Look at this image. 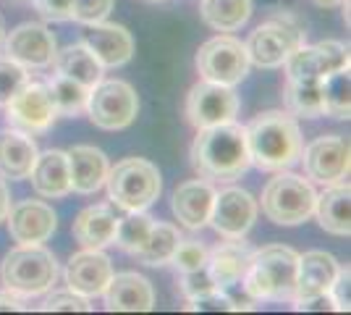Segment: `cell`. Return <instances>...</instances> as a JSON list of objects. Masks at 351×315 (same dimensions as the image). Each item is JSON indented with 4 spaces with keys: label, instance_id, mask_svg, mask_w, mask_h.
Listing matches in <instances>:
<instances>
[{
    "label": "cell",
    "instance_id": "obj_11",
    "mask_svg": "<svg viewBox=\"0 0 351 315\" xmlns=\"http://www.w3.org/2000/svg\"><path fill=\"white\" fill-rule=\"evenodd\" d=\"M236 113H239V95L228 84L202 79L186 95V119L194 129H207V126L234 121Z\"/></svg>",
    "mask_w": 351,
    "mask_h": 315
},
{
    "label": "cell",
    "instance_id": "obj_30",
    "mask_svg": "<svg viewBox=\"0 0 351 315\" xmlns=\"http://www.w3.org/2000/svg\"><path fill=\"white\" fill-rule=\"evenodd\" d=\"M322 113L330 119H349L351 116V76L349 69H338L320 79Z\"/></svg>",
    "mask_w": 351,
    "mask_h": 315
},
{
    "label": "cell",
    "instance_id": "obj_19",
    "mask_svg": "<svg viewBox=\"0 0 351 315\" xmlns=\"http://www.w3.org/2000/svg\"><path fill=\"white\" fill-rule=\"evenodd\" d=\"M84 45L95 53V58L110 69L129 63L134 56V37L132 32L121 24H87L84 32Z\"/></svg>",
    "mask_w": 351,
    "mask_h": 315
},
{
    "label": "cell",
    "instance_id": "obj_9",
    "mask_svg": "<svg viewBox=\"0 0 351 315\" xmlns=\"http://www.w3.org/2000/svg\"><path fill=\"white\" fill-rule=\"evenodd\" d=\"M249 56L247 47L234 37H213L205 45L197 50V71L207 82H218L234 87L239 82H244L249 74Z\"/></svg>",
    "mask_w": 351,
    "mask_h": 315
},
{
    "label": "cell",
    "instance_id": "obj_29",
    "mask_svg": "<svg viewBox=\"0 0 351 315\" xmlns=\"http://www.w3.org/2000/svg\"><path fill=\"white\" fill-rule=\"evenodd\" d=\"M199 14L207 27L218 32H234L249 21L252 0H202Z\"/></svg>",
    "mask_w": 351,
    "mask_h": 315
},
{
    "label": "cell",
    "instance_id": "obj_21",
    "mask_svg": "<svg viewBox=\"0 0 351 315\" xmlns=\"http://www.w3.org/2000/svg\"><path fill=\"white\" fill-rule=\"evenodd\" d=\"M338 260L330 253L322 250H312L299 255V268H296V292L293 300H309V297H320L328 294V289L333 284V279L338 276Z\"/></svg>",
    "mask_w": 351,
    "mask_h": 315
},
{
    "label": "cell",
    "instance_id": "obj_47",
    "mask_svg": "<svg viewBox=\"0 0 351 315\" xmlns=\"http://www.w3.org/2000/svg\"><path fill=\"white\" fill-rule=\"evenodd\" d=\"M0 40H3V19H0Z\"/></svg>",
    "mask_w": 351,
    "mask_h": 315
},
{
    "label": "cell",
    "instance_id": "obj_26",
    "mask_svg": "<svg viewBox=\"0 0 351 315\" xmlns=\"http://www.w3.org/2000/svg\"><path fill=\"white\" fill-rule=\"evenodd\" d=\"M320 226L328 234L336 237H349L351 234V192L349 181L341 184H330L322 195L315 200V213Z\"/></svg>",
    "mask_w": 351,
    "mask_h": 315
},
{
    "label": "cell",
    "instance_id": "obj_42",
    "mask_svg": "<svg viewBox=\"0 0 351 315\" xmlns=\"http://www.w3.org/2000/svg\"><path fill=\"white\" fill-rule=\"evenodd\" d=\"M73 0H34V8L47 21H69Z\"/></svg>",
    "mask_w": 351,
    "mask_h": 315
},
{
    "label": "cell",
    "instance_id": "obj_37",
    "mask_svg": "<svg viewBox=\"0 0 351 315\" xmlns=\"http://www.w3.org/2000/svg\"><path fill=\"white\" fill-rule=\"evenodd\" d=\"M205 260H207V250L194 240H181L176 244L173 255H171V263H173L178 270L205 268Z\"/></svg>",
    "mask_w": 351,
    "mask_h": 315
},
{
    "label": "cell",
    "instance_id": "obj_16",
    "mask_svg": "<svg viewBox=\"0 0 351 315\" xmlns=\"http://www.w3.org/2000/svg\"><path fill=\"white\" fill-rule=\"evenodd\" d=\"M8 234L19 244H43L53 237L58 215L43 200H21L8 210Z\"/></svg>",
    "mask_w": 351,
    "mask_h": 315
},
{
    "label": "cell",
    "instance_id": "obj_22",
    "mask_svg": "<svg viewBox=\"0 0 351 315\" xmlns=\"http://www.w3.org/2000/svg\"><path fill=\"white\" fill-rule=\"evenodd\" d=\"M213 200H215V189L210 181H184L173 192V215L181 221V226L197 231L210 221Z\"/></svg>",
    "mask_w": 351,
    "mask_h": 315
},
{
    "label": "cell",
    "instance_id": "obj_32",
    "mask_svg": "<svg viewBox=\"0 0 351 315\" xmlns=\"http://www.w3.org/2000/svg\"><path fill=\"white\" fill-rule=\"evenodd\" d=\"M178 242H181V237H178V229H176V226L152 224V231H149L147 242L134 253V255L139 257L145 266H162V263L171 260Z\"/></svg>",
    "mask_w": 351,
    "mask_h": 315
},
{
    "label": "cell",
    "instance_id": "obj_38",
    "mask_svg": "<svg viewBox=\"0 0 351 315\" xmlns=\"http://www.w3.org/2000/svg\"><path fill=\"white\" fill-rule=\"evenodd\" d=\"M40 310L45 313H89L92 305H89V297L66 289V292H56L53 297H47Z\"/></svg>",
    "mask_w": 351,
    "mask_h": 315
},
{
    "label": "cell",
    "instance_id": "obj_3",
    "mask_svg": "<svg viewBox=\"0 0 351 315\" xmlns=\"http://www.w3.org/2000/svg\"><path fill=\"white\" fill-rule=\"evenodd\" d=\"M296 268H299V253L283 244H267L263 250H252L249 266L239 286L247 292L249 300H293Z\"/></svg>",
    "mask_w": 351,
    "mask_h": 315
},
{
    "label": "cell",
    "instance_id": "obj_4",
    "mask_svg": "<svg viewBox=\"0 0 351 315\" xmlns=\"http://www.w3.org/2000/svg\"><path fill=\"white\" fill-rule=\"evenodd\" d=\"M0 279L3 286L16 292L19 297H37L56 284L58 263L43 244H19L3 260Z\"/></svg>",
    "mask_w": 351,
    "mask_h": 315
},
{
    "label": "cell",
    "instance_id": "obj_39",
    "mask_svg": "<svg viewBox=\"0 0 351 315\" xmlns=\"http://www.w3.org/2000/svg\"><path fill=\"white\" fill-rule=\"evenodd\" d=\"M113 0H73L71 19L79 24H97L110 14Z\"/></svg>",
    "mask_w": 351,
    "mask_h": 315
},
{
    "label": "cell",
    "instance_id": "obj_10",
    "mask_svg": "<svg viewBox=\"0 0 351 315\" xmlns=\"http://www.w3.org/2000/svg\"><path fill=\"white\" fill-rule=\"evenodd\" d=\"M3 108H5V121L11 124V129L29 137L47 132L53 121L58 119V110L50 97L47 84H37V82H27Z\"/></svg>",
    "mask_w": 351,
    "mask_h": 315
},
{
    "label": "cell",
    "instance_id": "obj_25",
    "mask_svg": "<svg viewBox=\"0 0 351 315\" xmlns=\"http://www.w3.org/2000/svg\"><path fill=\"white\" fill-rule=\"evenodd\" d=\"M116 224H118V215L116 210H113V205H89V208H84L76 215L71 231L82 247H87V250H103L105 244L113 242Z\"/></svg>",
    "mask_w": 351,
    "mask_h": 315
},
{
    "label": "cell",
    "instance_id": "obj_43",
    "mask_svg": "<svg viewBox=\"0 0 351 315\" xmlns=\"http://www.w3.org/2000/svg\"><path fill=\"white\" fill-rule=\"evenodd\" d=\"M293 307H296V310H304V313H325V310H328V313H333V310H336V307H333V300H330L328 294L293 302Z\"/></svg>",
    "mask_w": 351,
    "mask_h": 315
},
{
    "label": "cell",
    "instance_id": "obj_46",
    "mask_svg": "<svg viewBox=\"0 0 351 315\" xmlns=\"http://www.w3.org/2000/svg\"><path fill=\"white\" fill-rule=\"evenodd\" d=\"M315 5H320V8H336V5H341L343 0H312Z\"/></svg>",
    "mask_w": 351,
    "mask_h": 315
},
{
    "label": "cell",
    "instance_id": "obj_31",
    "mask_svg": "<svg viewBox=\"0 0 351 315\" xmlns=\"http://www.w3.org/2000/svg\"><path fill=\"white\" fill-rule=\"evenodd\" d=\"M283 97H286L289 113H293V116H304V119L322 116L320 79H289Z\"/></svg>",
    "mask_w": 351,
    "mask_h": 315
},
{
    "label": "cell",
    "instance_id": "obj_14",
    "mask_svg": "<svg viewBox=\"0 0 351 315\" xmlns=\"http://www.w3.org/2000/svg\"><path fill=\"white\" fill-rule=\"evenodd\" d=\"M283 66L289 79H322L338 69H349V47L336 40H322L317 45H299Z\"/></svg>",
    "mask_w": 351,
    "mask_h": 315
},
{
    "label": "cell",
    "instance_id": "obj_6",
    "mask_svg": "<svg viewBox=\"0 0 351 315\" xmlns=\"http://www.w3.org/2000/svg\"><path fill=\"white\" fill-rule=\"evenodd\" d=\"M304 34H307L304 24L291 14L265 21L249 34L247 45H244L249 63H254L260 69H278L296 47L304 45Z\"/></svg>",
    "mask_w": 351,
    "mask_h": 315
},
{
    "label": "cell",
    "instance_id": "obj_15",
    "mask_svg": "<svg viewBox=\"0 0 351 315\" xmlns=\"http://www.w3.org/2000/svg\"><path fill=\"white\" fill-rule=\"evenodd\" d=\"M56 37L45 24L29 21L16 27L5 40V56L24 69H45L56 58Z\"/></svg>",
    "mask_w": 351,
    "mask_h": 315
},
{
    "label": "cell",
    "instance_id": "obj_44",
    "mask_svg": "<svg viewBox=\"0 0 351 315\" xmlns=\"http://www.w3.org/2000/svg\"><path fill=\"white\" fill-rule=\"evenodd\" d=\"M0 310H3V313H19V310H27V307H24V300H21L16 292L3 289V292H0Z\"/></svg>",
    "mask_w": 351,
    "mask_h": 315
},
{
    "label": "cell",
    "instance_id": "obj_36",
    "mask_svg": "<svg viewBox=\"0 0 351 315\" xmlns=\"http://www.w3.org/2000/svg\"><path fill=\"white\" fill-rule=\"evenodd\" d=\"M186 310H194V313H228V310H236V302L228 292H223V289H210L205 294L189 297Z\"/></svg>",
    "mask_w": 351,
    "mask_h": 315
},
{
    "label": "cell",
    "instance_id": "obj_17",
    "mask_svg": "<svg viewBox=\"0 0 351 315\" xmlns=\"http://www.w3.org/2000/svg\"><path fill=\"white\" fill-rule=\"evenodd\" d=\"M113 276V266H110V257L100 253V250H82L71 255L69 266H66V284L76 294H84V297H97L103 294L108 281Z\"/></svg>",
    "mask_w": 351,
    "mask_h": 315
},
{
    "label": "cell",
    "instance_id": "obj_48",
    "mask_svg": "<svg viewBox=\"0 0 351 315\" xmlns=\"http://www.w3.org/2000/svg\"><path fill=\"white\" fill-rule=\"evenodd\" d=\"M149 3H165V0H149Z\"/></svg>",
    "mask_w": 351,
    "mask_h": 315
},
{
    "label": "cell",
    "instance_id": "obj_2",
    "mask_svg": "<svg viewBox=\"0 0 351 315\" xmlns=\"http://www.w3.org/2000/svg\"><path fill=\"white\" fill-rule=\"evenodd\" d=\"M247 148L252 165L263 171H286L302 155V132L291 113L283 110H265L244 126Z\"/></svg>",
    "mask_w": 351,
    "mask_h": 315
},
{
    "label": "cell",
    "instance_id": "obj_35",
    "mask_svg": "<svg viewBox=\"0 0 351 315\" xmlns=\"http://www.w3.org/2000/svg\"><path fill=\"white\" fill-rule=\"evenodd\" d=\"M27 82H29V76H27V69L21 63L11 60L8 56L0 58V105L8 103Z\"/></svg>",
    "mask_w": 351,
    "mask_h": 315
},
{
    "label": "cell",
    "instance_id": "obj_5",
    "mask_svg": "<svg viewBox=\"0 0 351 315\" xmlns=\"http://www.w3.org/2000/svg\"><path fill=\"white\" fill-rule=\"evenodd\" d=\"M105 184H108V197L113 200V205L123 210L149 208L162 189L158 165L145 158H126L116 163L108 171Z\"/></svg>",
    "mask_w": 351,
    "mask_h": 315
},
{
    "label": "cell",
    "instance_id": "obj_24",
    "mask_svg": "<svg viewBox=\"0 0 351 315\" xmlns=\"http://www.w3.org/2000/svg\"><path fill=\"white\" fill-rule=\"evenodd\" d=\"M69 155V176L71 189L79 195H92L105 184V176L110 171V163L103 150L92 145H76L66 152Z\"/></svg>",
    "mask_w": 351,
    "mask_h": 315
},
{
    "label": "cell",
    "instance_id": "obj_7",
    "mask_svg": "<svg viewBox=\"0 0 351 315\" xmlns=\"http://www.w3.org/2000/svg\"><path fill=\"white\" fill-rule=\"evenodd\" d=\"M317 192L304 176L278 171L263 192V213L278 226H299L315 213Z\"/></svg>",
    "mask_w": 351,
    "mask_h": 315
},
{
    "label": "cell",
    "instance_id": "obj_13",
    "mask_svg": "<svg viewBox=\"0 0 351 315\" xmlns=\"http://www.w3.org/2000/svg\"><path fill=\"white\" fill-rule=\"evenodd\" d=\"M254 218H257V200L249 195L247 189L228 187V189L215 192L207 224L213 226L220 237L239 240L252 229Z\"/></svg>",
    "mask_w": 351,
    "mask_h": 315
},
{
    "label": "cell",
    "instance_id": "obj_1",
    "mask_svg": "<svg viewBox=\"0 0 351 315\" xmlns=\"http://www.w3.org/2000/svg\"><path fill=\"white\" fill-rule=\"evenodd\" d=\"M191 165L202 179H239L252 165L244 126L236 121H226L218 126L197 129V137L191 142Z\"/></svg>",
    "mask_w": 351,
    "mask_h": 315
},
{
    "label": "cell",
    "instance_id": "obj_23",
    "mask_svg": "<svg viewBox=\"0 0 351 315\" xmlns=\"http://www.w3.org/2000/svg\"><path fill=\"white\" fill-rule=\"evenodd\" d=\"M34 192L40 197L58 200L71 192V176H69V155L63 150H45L37 155L29 176Z\"/></svg>",
    "mask_w": 351,
    "mask_h": 315
},
{
    "label": "cell",
    "instance_id": "obj_20",
    "mask_svg": "<svg viewBox=\"0 0 351 315\" xmlns=\"http://www.w3.org/2000/svg\"><path fill=\"white\" fill-rule=\"evenodd\" d=\"M249 257H252V250L247 247L244 237H239V240L220 242L218 247H213L207 253L205 268L213 279V284L223 292H228V289L241 284V276L249 266Z\"/></svg>",
    "mask_w": 351,
    "mask_h": 315
},
{
    "label": "cell",
    "instance_id": "obj_41",
    "mask_svg": "<svg viewBox=\"0 0 351 315\" xmlns=\"http://www.w3.org/2000/svg\"><path fill=\"white\" fill-rule=\"evenodd\" d=\"M349 284H351L349 266H346V268H338V276L333 279L330 289H328V297L333 300V307H336V310H341V313H346V310L351 307Z\"/></svg>",
    "mask_w": 351,
    "mask_h": 315
},
{
    "label": "cell",
    "instance_id": "obj_45",
    "mask_svg": "<svg viewBox=\"0 0 351 315\" xmlns=\"http://www.w3.org/2000/svg\"><path fill=\"white\" fill-rule=\"evenodd\" d=\"M8 210H11V195H8V187H5V181L0 179V221H5Z\"/></svg>",
    "mask_w": 351,
    "mask_h": 315
},
{
    "label": "cell",
    "instance_id": "obj_12",
    "mask_svg": "<svg viewBox=\"0 0 351 315\" xmlns=\"http://www.w3.org/2000/svg\"><path fill=\"white\" fill-rule=\"evenodd\" d=\"M304 174L317 184H341L349 179V142L338 135L317 137L309 148H302Z\"/></svg>",
    "mask_w": 351,
    "mask_h": 315
},
{
    "label": "cell",
    "instance_id": "obj_28",
    "mask_svg": "<svg viewBox=\"0 0 351 315\" xmlns=\"http://www.w3.org/2000/svg\"><path fill=\"white\" fill-rule=\"evenodd\" d=\"M56 71L63 76H69L73 82H79L82 87L92 90L100 79H103V63L95 58V53L89 50L84 43L63 47L60 53H56Z\"/></svg>",
    "mask_w": 351,
    "mask_h": 315
},
{
    "label": "cell",
    "instance_id": "obj_27",
    "mask_svg": "<svg viewBox=\"0 0 351 315\" xmlns=\"http://www.w3.org/2000/svg\"><path fill=\"white\" fill-rule=\"evenodd\" d=\"M37 155H40L37 145L29 135H21L16 129L3 132L0 135V176L11 181L27 179Z\"/></svg>",
    "mask_w": 351,
    "mask_h": 315
},
{
    "label": "cell",
    "instance_id": "obj_18",
    "mask_svg": "<svg viewBox=\"0 0 351 315\" xmlns=\"http://www.w3.org/2000/svg\"><path fill=\"white\" fill-rule=\"evenodd\" d=\"M103 297L110 313H147L155 307V289L139 273L110 276Z\"/></svg>",
    "mask_w": 351,
    "mask_h": 315
},
{
    "label": "cell",
    "instance_id": "obj_33",
    "mask_svg": "<svg viewBox=\"0 0 351 315\" xmlns=\"http://www.w3.org/2000/svg\"><path fill=\"white\" fill-rule=\"evenodd\" d=\"M47 90H50V97L56 103L58 116H79L82 110H87L89 90L69 76L56 74L47 82Z\"/></svg>",
    "mask_w": 351,
    "mask_h": 315
},
{
    "label": "cell",
    "instance_id": "obj_8",
    "mask_svg": "<svg viewBox=\"0 0 351 315\" xmlns=\"http://www.w3.org/2000/svg\"><path fill=\"white\" fill-rule=\"evenodd\" d=\"M87 113L95 126L116 132V129H126L132 126L136 113H139V97L129 82L121 79H110V82H97L89 90Z\"/></svg>",
    "mask_w": 351,
    "mask_h": 315
},
{
    "label": "cell",
    "instance_id": "obj_34",
    "mask_svg": "<svg viewBox=\"0 0 351 315\" xmlns=\"http://www.w3.org/2000/svg\"><path fill=\"white\" fill-rule=\"evenodd\" d=\"M152 218L147 215L145 210H129V215L118 218L116 224V234H113V242L123 253H136L142 244L147 242L149 231H152Z\"/></svg>",
    "mask_w": 351,
    "mask_h": 315
},
{
    "label": "cell",
    "instance_id": "obj_40",
    "mask_svg": "<svg viewBox=\"0 0 351 315\" xmlns=\"http://www.w3.org/2000/svg\"><path fill=\"white\" fill-rule=\"evenodd\" d=\"M210 289H218L213 284L207 268H197V270H181V292L189 297H197V294H205Z\"/></svg>",
    "mask_w": 351,
    "mask_h": 315
}]
</instances>
